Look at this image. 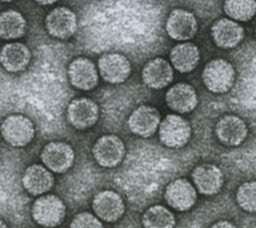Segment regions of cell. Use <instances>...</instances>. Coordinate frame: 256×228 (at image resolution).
I'll list each match as a JSON object with an SVG mask.
<instances>
[{
    "label": "cell",
    "instance_id": "obj_1",
    "mask_svg": "<svg viewBox=\"0 0 256 228\" xmlns=\"http://www.w3.org/2000/svg\"><path fill=\"white\" fill-rule=\"evenodd\" d=\"M202 81L210 92L216 94L226 93L231 89L235 81L234 67L225 59H212L202 71Z\"/></svg>",
    "mask_w": 256,
    "mask_h": 228
},
{
    "label": "cell",
    "instance_id": "obj_2",
    "mask_svg": "<svg viewBox=\"0 0 256 228\" xmlns=\"http://www.w3.org/2000/svg\"><path fill=\"white\" fill-rule=\"evenodd\" d=\"M0 133L3 139L13 147L28 145L35 135L33 122L21 114L7 116L0 125Z\"/></svg>",
    "mask_w": 256,
    "mask_h": 228
},
{
    "label": "cell",
    "instance_id": "obj_3",
    "mask_svg": "<svg viewBox=\"0 0 256 228\" xmlns=\"http://www.w3.org/2000/svg\"><path fill=\"white\" fill-rule=\"evenodd\" d=\"M158 129L161 143L169 148H181L188 143L191 137L189 122L177 114L166 115Z\"/></svg>",
    "mask_w": 256,
    "mask_h": 228
},
{
    "label": "cell",
    "instance_id": "obj_4",
    "mask_svg": "<svg viewBox=\"0 0 256 228\" xmlns=\"http://www.w3.org/2000/svg\"><path fill=\"white\" fill-rule=\"evenodd\" d=\"M32 217L41 226L55 227L59 225L66 212L63 201L52 194L40 196L32 206Z\"/></svg>",
    "mask_w": 256,
    "mask_h": 228
},
{
    "label": "cell",
    "instance_id": "obj_5",
    "mask_svg": "<svg viewBox=\"0 0 256 228\" xmlns=\"http://www.w3.org/2000/svg\"><path fill=\"white\" fill-rule=\"evenodd\" d=\"M92 154L100 166L113 168L123 160L125 156V145L118 136L106 134L96 140L92 148Z\"/></svg>",
    "mask_w": 256,
    "mask_h": 228
},
{
    "label": "cell",
    "instance_id": "obj_6",
    "mask_svg": "<svg viewBox=\"0 0 256 228\" xmlns=\"http://www.w3.org/2000/svg\"><path fill=\"white\" fill-rule=\"evenodd\" d=\"M40 158L48 170L64 173L73 165L75 153L69 144L62 141H52L44 146Z\"/></svg>",
    "mask_w": 256,
    "mask_h": 228
},
{
    "label": "cell",
    "instance_id": "obj_7",
    "mask_svg": "<svg viewBox=\"0 0 256 228\" xmlns=\"http://www.w3.org/2000/svg\"><path fill=\"white\" fill-rule=\"evenodd\" d=\"M99 118V108L95 101L87 97L71 100L67 108V120L78 130H85L95 125Z\"/></svg>",
    "mask_w": 256,
    "mask_h": 228
},
{
    "label": "cell",
    "instance_id": "obj_8",
    "mask_svg": "<svg viewBox=\"0 0 256 228\" xmlns=\"http://www.w3.org/2000/svg\"><path fill=\"white\" fill-rule=\"evenodd\" d=\"M45 27L51 36L65 40L76 32L77 18L71 9L65 6L56 7L47 14Z\"/></svg>",
    "mask_w": 256,
    "mask_h": 228
},
{
    "label": "cell",
    "instance_id": "obj_9",
    "mask_svg": "<svg viewBox=\"0 0 256 228\" xmlns=\"http://www.w3.org/2000/svg\"><path fill=\"white\" fill-rule=\"evenodd\" d=\"M98 71L106 82L119 84L129 77L131 65L129 60L120 53H105L98 59Z\"/></svg>",
    "mask_w": 256,
    "mask_h": 228
},
{
    "label": "cell",
    "instance_id": "obj_10",
    "mask_svg": "<svg viewBox=\"0 0 256 228\" xmlns=\"http://www.w3.org/2000/svg\"><path fill=\"white\" fill-rule=\"evenodd\" d=\"M161 116L157 108L149 105H141L130 114L128 127L130 131L140 137H151L158 129Z\"/></svg>",
    "mask_w": 256,
    "mask_h": 228
},
{
    "label": "cell",
    "instance_id": "obj_11",
    "mask_svg": "<svg viewBox=\"0 0 256 228\" xmlns=\"http://www.w3.org/2000/svg\"><path fill=\"white\" fill-rule=\"evenodd\" d=\"M167 204L177 211H187L196 202L197 192L194 186L185 178H178L170 182L164 192Z\"/></svg>",
    "mask_w": 256,
    "mask_h": 228
},
{
    "label": "cell",
    "instance_id": "obj_12",
    "mask_svg": "<svg viewBox=\"0 0 256 228\" xmlns=\"http://www.w3.org/2000/svg\"><path fill=\"white\" fill-rule=\"evenodd\" d=\"M68 77L71 85L76 89L88 91L98 84V70L88 58L78 57L69 64Z\"/></svg>",
    "mask_w": 256,
    "mask_h": 228
},
{
    "label": "cell",
    "instance_id": "obj_13",
    "mask_svg": "<svg viewBox=\"0 0 256 228\" xmlns=\"http://www.w3.org/2000/svg\"><path fill=\"white\" fill-rule=\"evenodd\" d=\"M92 207L98 218L110 223L120 219L125 211L122 197L112 190H103L97 193L93 198Z\"/></svg>",
    "mask_w": 256,
    "mask_h": 228
},
{
    "label": "cell",
    "instance_id": "obj_14",
    "mask_svg": "<svg viewBox=\"0 0 256 228\" xmlns=\"http://www.w3.org/2000/svg\"><path fill=\"white\" fill-rule=\"evenodd\" d=\"M198 23L193 13L184 9H175L170 12L167 22V34L174 40L186 41L197 33Z\"/></svg>",
    "mask_w": 256,
    "mask_h": 228
},
{
    "label": "cell",
    "instance_id": "obj_15",
    "mask_svg": "<svg viewBox=\"0 0 256 228\" xmlns=\"http://www.w3.org/2000/svg\"><path fill=\"white\" fill-rule=\"evenodd\" d=\"M218 140L226 146H238L247 137L248 128L246 123L236 115L221 117L215 126Z\"/></svg>",
    "mask_w": 256,
    "mask_h": 228
},
{
    "label": "cell",
    "instance_id": "obj_16",
    "mask_svg": "<svg viewBox=\"0 0 256 228\" xmlns=\"http://www.w3.org/2000/svg\"><path fill=\"white\" fill-rule=\"evenodd\" d=\"M192 179L196 189L204 195H214L223 185V173L219 167L211 163H203L192 171Z\"/></svg>",
    "mask_w": 256,
    "mask_h": 228
},
{
    "label": "cell",
    "instance_id": "obj_17",
    "mask_svg": "<svg viewBox=\"0 0 256 228\" xmlns=\"http://www.w3.org/2000/svg\"><path fill=\"white\" fill-rule=\"evenodd\" d=\"M211 36L218 47L223 49L234 48L244 38V29L232 19L221 18L212 25Z\"/></svg>",
    "mask_w": 256,
    "mask_h": 228
},
{
    "label": "cell",
    "instance_id": "obj_18",
    "mask_svg": "<svg viewBox=\"0 0 256 228\" xmlns=\"http://www.w3.org/2000/svg\"><path fill=\"white\" fill-rule=\"evenodd\" d=\"M174 72L171 64L163 58L149 60L143 67L142 80L144 84L152 89H162L173 80Z\"/></svg>",
    "mask_w": 256,
    "mask_h": 228
},
{
    "label": "cell",
    "instance_id": "obj_19",
    "mask_svg": "<svg viewBox=\"0 0 256 228\" xmlns=\"http://www.w3.org/2000/svg\"><path fill=\"white\" fill-rule=\"evenodd\" d=\"M165 101L171 110L185 114L195 109L198 103V96L190 84L177 83L168 89L165 95Z\"/></svg>",
    "mask_w": 256,
    "mask_h": 228
},
{
    "label": "cell",
    "instance_id": "obj_20",
    "mask_svg": "<svg viewBox=\"0 0 256 228\" xmlns=\"http://www.w3.org/2000/svg\"><path fill=\"white\" fill-rule=\"evenodd\" d=\"M31 60L29 48L21 42H10L0 50V63L5 70L11 73L24 71Z\"/></svg>",
    "mask_w": 256,
    "mask_h": 228
},
{
    "label": "cell",
    "instance_id": "obj_21",
    "mask_svg": "<svg viewBox=\"0 0 256 228\" xmlns=\"http://www.w3.org/2000/svg\"><path fill=\"white\" fill-rule=\"evenodd\" d=\"M22 184L29 194L34 196L42 195L52 188L54 177L45 166L32 164L24 171Z\"/></svg>",
    "mask_w": 256,
    "mask_h": 228
},
{
    "label": "cell",
    "instance_id": "obj_22",
    "mask_svg": "<svg viewBox=\"0 0 256 228\" xmlns=\"http://www.w3.org/2000/svg\"><path fill=\"white\" fill-rule=\"evenodd\" d=\"M170 60L172 66L180 73L193 71L200 60L198 47L190 42H184L175 45L170 51Z\"/></svg>",
    "mask_w": 256,
    "mask_h": 228
},
{
    "label": "cell",
    "instance_id": "obj_23",
    "mask_svg": "<svg viewBox=\"0 0 256 228\" xmlns=\"http://www.w3.org/2000/svg\"><path fill=\"white\" fill-rule=\"evenodd\" d=\"M27 29L24 16L16 10H6L0 13V38L14 40L21 38Z\"/></svg>",
    "mask_w": 256,
    "mask_h": 228
},
{
    "label": "cell",
    "instance_id": "obj_24",
    "mask_svg": "<svg viewBox=\"0 0 256 228\" xmlns=\"http://www.w3.org/2000/svg\"><path fill=\"white\" fill-rule=\"evenodd\" d=\"M144 228H174L175 217L163 205H153L146 209L142 216Z\"/></svg>",
    "mask_w": 256,
    "mask_h": 228
},
{
    "label": "cell",
    "instance_id": "obj_25",
    "mask_svg": "<svg viewBox=\"0 0 256 228\" xmlns=\"http://www.w3.org/2000/svg\"><path fill=\"white\" fill-rule=\"evenodd\" d=\"M225 13L233 21H248L256 13V1L254 0H228L224 2Z\"/></svg>",
    "mask_w": 256,
    "mask_h": 228
},
{
    "label": "cell",
    "instance_id": "obj_26",
    "mask_svg": "<svg viewBox=\"0 0 256 228\" xmlns=\"http://www.w3.org/2000/svg\"><path fill=\"white\" fill-rule=\"evenodd\" d=\"M236 201L245 211L256 213V181H247L239 186Z\"/></svg>",
    "mask_w": 256,
    "mask_h": 228
},
{
    "label": "cell",
    "instance_id": "obj_27",
    "mask_svg": "<svg viewBox=\"0 0 256 228\" xmlns=\"http://www.w3.org/2000/svg\"><path fill=\"white\" fill-rule=\"evenodd\" d=\"M70 228H103L101 221L89 212H81L74 216Z\"/></svg>",
    "mask_w": 256,
    "mask_h": 228
},
{
    "label": "cell",
    "instance_id": "obj_28",
    "mask_svg": "<svg viewBox=\"0 0 256 228\" xmlns=\"http://www.w3.org/2000/svg\"><path fill=\"white\" fill-rule=\"evenodd\" d=\"M210 228H236V226L227 220H220L214 223Z\"/></svg>",
    "mask_w": 256,
    "mask_h": 228
},
{
    "label": "cell",
    "instance_id": "obj_29",
    "mask_svg": "<svg viewBox=\"0 0 256 228\" xmlns=\"http://www.w3.org/2000/svg\"><path fill=\"white\" fill-rule=\"evenodd\" d=\"M55 1H38L37 3L39 4H45V5H49V4H53Z\"/></svg>",
    "mask_w": 256,
    "mask_h": 228
},
{
    "label": "cell",
    "instance_id": "obj_30",
    "mask_svg": "<svg viewBox=\"0 0 256 228\" xmlns=\"http://www.w3.org/2000/svg\"><path fill=\"white\" fill-rule=\"evenodd\" d=\"M0 228H9V227L6 225V223L4 221L0 220Z\"/></svg>",
    "mask_w": 256,
    "mask_h": 228
},
{
    "label": "cell",
    "instance_id": "obj_31",
    "mask_svg": "<svg viewBox=\"0 0 256 228\" xmlns=\"http://www.w3.org/2000/svg\"><path fill=\"white\" fill-rule=\"evenodd\" d=\"M255 35H256V27H255Z\"/></svg>",
    "mask_w": 256,
    "mask_h": 228
}]
</instances>
